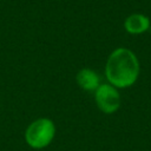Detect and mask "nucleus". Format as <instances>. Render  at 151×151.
<instances>
[{
	"mask_svg": "<svg viewBox=\"0 0 151 151\" xmlns=\"http://www.w3.org/2000/svg\"><path fill=\"white\" fill-rule=\"evenodd\" d=\"M104 74L106 81L118 90L133 86L140 74V63L137 54L127 47H117L107 57Z\"/></svg>",
	"mask_w": 151,
	"mask_h": 151,
	"instance_id": "1",
	"label": "nucleus"
},
{
	"mask_svg": "<svg viewBox=\"0 0 151 151\" xmlns=\"http://www.w3.org/2000/svg\"><path fill=\"white\" fill-rule=\"evenodd\" d=\"M57 134L55 123L47 117H40L28 124L24 132L26 144L34 150L47 147Z\"/></svg>",
	"mask_w": 151,
	"mask_h": 151,
	"instance_id": "2",
	"label": "nucleus"
},
{
	"mask_svg": "<svg viewBox=\"0 0 151 151\" xmlns=\"http://www.w3.org/2000/svg\"><path fill=\"white\" fill-rule=\"evenodd\" d=\"M94 101L97 107L105 114L116 113L122 104V97L119 90L113 85L106 83H101L98 88L93 92Z\"/></svg>",
	"mask_w": 151,
	"mask_h": 151,
	"instance_id": "3",
	"label": "nucleus"
},
{
	"mask_svg": "<svg viewBox=\"0 0 151 151\" xmlns=\"http://www.w3.org/2000/svg\"><path fill=\"white\" fill-rule=\"evenodd\" d=\"M124 29L131 35H140L151 28V20L143 13H131L124 20Z\"/></svg>",
	"mask_w": 151,
	"mask_h": 151,
	"instance_id": "4",
	"label": "nucleus"
},
{
	"mask_svg": "<svg viewBox=\"0 0 151 151\" xmlns=\"http://www.w3.org/2000/svg\"><path fill=\"white\" fill-rule=\"evenodd\" d=\"M76 83L81 90L86 92H94L101 84L98 72L90 67H83L77 72Z\"/></svg>",
	"mask_w": 151,
	"mask_h": 151,
	"instance_id": "5",
	"label": "nucleus"
}]
</instances>
